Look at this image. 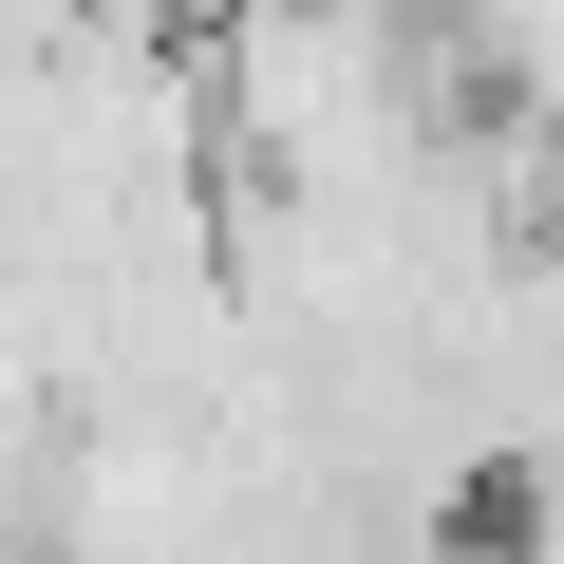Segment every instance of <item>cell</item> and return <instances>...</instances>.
<instances>
[{
    "instance_id": "obj_1",
    "label": "cell",
    "mask_w": 564,
    "mask_h": 564,
    "mask_svg": "<svg viewBox=\"0 0 564 564\" xmlns=\"http://www.w3.org/2000/svg\"><path fill=\"white\" fill-rule=\"evenodd\" d=\"M452 76L508 113H564V0H452Z\"/></svg>"
}]
</instances>
